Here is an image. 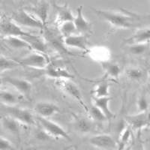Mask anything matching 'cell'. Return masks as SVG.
Wrapping results in <instances>:
<instances>
[{
  "label": "cell",
  "instance_id": "cell-1",
  "mask_svg": "<svg viewBox=\"0 0 150 150\" xmlns=\"http://www.w3.org/2000/svg\"><path fill=\"white\" fill-rule=\"evenodd\" d=\"M98 17L106 21L112 26L120 29H129L133 26L134 17L128 13L115 12L112 11L94 9Z\"/></svg>",
  "mask_w": 150,
  "mask_h": 150
},
{
  "label": "cell",
  "instance_id": "cell-2",
  "mask_svg": "<svg viewBox=\"0 0 150 150\" xmlns=\"http://www.w3.org/2000/svg\"><path fill=\"white\" fill-rule=\"evenodd\" d=\"M37 121L38 122L41 127L43 128L45 133L50 137H55V138H63L68 141H71L68 133L62 126L57 123L51 121L49 119L37 116Z\"/></svg>",
  "mask_w": 150,
  "mask_h": 150
},
{
  "label": "cell",
  "instance_id": "cell-3",
  "mask_svg": "<svg viewBox=\"0 0 150 150\" xmlns=\"http://www.w3.org/2000/svg\"><path fill=\"white\" fill-rule=\"evenodd\" d=\"M3 111L6 113V115L10 117L13 118L17 121H18L21 124L23 125H35V120L32 112L29 110L24 108H18L14 106L3 105L2 108Z\"/></svg>",
  "mask_w": 150,
  "mask_h": 150
},
{
  "label": "cell",
  "instance_id": "cell-4",
  "mask_svg": "<svg viewBox=\"0 0 150 150\" xmlns=\"http://www.w3.org/2000/svg\"><path fill=\"white\" fill-rule=\"evenodd\" d=\"M11 20L21 27L43 29L45 26L26 9H21L14 13Z\"/></svg>",
  "mask_w": 150,
  "mask_h": 150
},
{
  "label": "cell",
  "instance_id": "cell-5",
  "mask_svg": "<svg viewBox=\"0 0 150 150\" xmlns=\"http://www.w3.org/2000/svg\"><path fill=\"white\" fill-rule=\"evenodd\" d=\"M21 65L35 69H44L49 65V59L45 53L34 52L19 61Z\"/></svg>",
  "mask_w": 150,
  "mask_h": 150
},
{
  "label": "cell",
  "instance_id": "cell-6",
  "mask_svg": "<svg viewBox=\"0 0 150 150\" xmlns=\"http://www.w3.org/2000/svg\"><path fill=\"white\" fill-rule=\"evenodd\" d=\"M56 85L60 87L63 91H65L66 93H68L69 96L71 97L74 98L81 105L83 108L87 112L89 111V108L85 104L83 98L82 94L81 92L77 87V86L71 81L70 80H64V79H61V80H56Z\"/></svg>",
  "mask_w": 150,
  "mask_h": 150
},
{
  "label": "cell",
  "instance_id": "cell-7",
  "mask_svg": "<svg viewBox=\"0 0 150 150\" xmlns=\"http://www.w3.org/2000/svg\"><path fill=\"white\" fill-rule=\"evenodd\" d=\"M89 143L95 148L101 150H117V142L109 134H98L92 137Z\"/></svg>",
  "mask_w": 150,
  "mask_h": 150
},
{
  "label": "cell",
  "instance_id": "cell-8",
  "mask_svg": "<svg viewBox=\"0 0 150 150\" xmlns=\"http://www.w3.org/2000/svg\"><path fill=\"white\" fill-rule=\"evenodd\" d=\"M0 32L5 37L9 36H14V37H26L32 34L26 33L22 27L18 26L16 23H14L12 20H6L2 21L0 23Z\"/></svg>",
  "mask_w": 150,
  "mask_h": 150
},
{
  "label": "cell",
  "instance_id": "cell-9",
  "mask_svg": "<svg viewBox=\"0 0 150 150\" xmlns=\"http://www.w3.org/2000/svg\"><path fill=\"white\" fill-rule=\"evenodd\" d=\"M126 122L134 130H141L150 124V115L147 112L126 116Z\"/></svg>",
  "mask_w": 150,
  "mask_h": 150
},
{
  "label": "cell",
  "instance_id": "cell-10",
  "mask_svg": "<svg viewBox=\"0 0 150 150\" xmlns=\"http://www.w3.org/2000/svg\"><path fill=\"white\" fill-rule=\"evenodd\" d=\"M4 81L12 86L17 92H19L21 95L26 96V97H29L32 89H33L32 83L29 80H26L25 79L8 77L4 79Z\"/></svg>",
  "mask_w": 150,
  "mask_h": 150
},
{
  "label": "cell",
  "instance_id": "cell-11",
  "mask_svg": "<svg viewBox=\"0 0 150 150\" xmlns=\"http://www.w3.org/2000/svg\"><path fill=\"white\" fill-rule=\"evenodd\" d=\"M35 111L38 116L49 119V117L59 112V108L56 104L51 102L41 101L35 104Z\"/></svg>",
  "mask_w": 150,
  "mask_h": 150
},
{
  "label": "cell",
  "instance_id": "cell-12",
  "mask_svg": "<svg viewBox=\"0 0 150 150\" xmlns=\"http://www.w3.org/2000/svg\"><path fill=\"white\" fill-rule=\"evenodd\" d=\"M26 11H29L33 17H35L45 26L47 21L48 14H49V3L45 1L39 2L35 6Z\"/></svg>",
  "mask_w": 150,
  "mask_h": 150
},
{
  "label": "cell",
  "instance_id": "cell-13",
  "mask_svg": "<svg viewBox=\"0 0 150 150\" xmlns=\"http://www.w3.org/2000/svg\"><path fill=\"white\" fill-rule=\"evenodd\" d=\"M74 23L77 33L84 35L91 32V23L85 18L83 13V6H79L77 9V14L74 19Z\"/></svg>",
  "mask_w": 150,
  "mask_h": 150
},
{
  "label": "cell",
  "instance_id": "cell-14",
  "mask_svg": "<svg viewBox=\"0 0 150 150\" xmlns=\"http://www.w3.org/2000/svg\"><path fill=\"white\" fill-rule=\"evenodd\" d=\"M64 43L67 47H75L83 51L88 50V40L85 35H74L64 38Z\"/></svg>",
  "mask_w": 150,
  "mask_h": 150
},
{
  "label": "cell",
  "instance_id": "cell-15",
  "mask_svg": "<svg viewBox=\"0 0 150 150\" xmlns=\"http://www.w3.org/2000/svg\"><path fill=\"white\" fill-rule=\"evenodd\" d=\"M45 74L47 76L52 78L56 79V80H71L73 79L74 75H72L70 72L64 68L55 67L53 65H50L45 68Z\"/></svg>",
  "mask_w": 150,
  "mask_h": 150
},
{
  "label": "cell",
  "instance_id": "cell-16",
  "mask_svg": "<svg viewBox=\"0 0 150 150\" xmlns=\"http://www.w3.org/2000/svg\"><path fill=\"white\" fill-rule=\"evenodd\" d=\"M126 43L128 45L135 44H145L150 41V28H143L135 32L133 35L126 39Z\"/></svg>",
  "mask_w": 150,
  "mask_h": 150
},
{
  "label": "cell",
  "instance_id": "cell-17",
  "mask_svg": "<svg viewBox=\"0 0 150 150\" xmlns=\"http://www.w3.org/2000/svg\"><path fill=\"white\" fill-rule=\"evenodd\" d=\"M111 101L110 97L105 98H94V105L101 110L105 115L108 120H111L114 117V113L109 108V104Z\"/></svg>",
  "mask_w": 150,
  "mask_h": 150
},
{
  "label": "cell",
  "instance_id": "cell-18",
  "mask_svg": "<svg viewBox=\"0 0 150 150\" xmlns=\"http://www.w3.org/2000/svg\"><path fill=\"white\" fill-rule=\"evenodd\" d=\"M54 6L57 12V22L59 25L63 23L68 22V21H74V17L67 4L62 5H59L56 4Z\"/></svg>",
  "mask_w": 150,
  "mask_h": 150
},
{
  "label": "cell",
  "instance_id": "cell-19",
  "mask_svg": "<svg viewBox=\"0 0 150 150\" xmlns=\"http://www.w3.org/2000/svg\"><path fill=\"white\" fill-rule=\"evenodd\" d=\"M21 38H23L25 41H26L29 43L32 50H35V52H39V53H45V54L47 47V45L45 44L42 38L38 37L36 35H34L33 34L29 36Z\"/></svg>",
  "mask_w": 150,
  "mask_h": 150
},
{
  "label": "cell",
  "instance_id": "cell-20",
  "mask_svg": "<svg viewBox=\"0 0 150 150\" xmlns=\"http://www.w3.org/2000/svg\"><path fill=\"white\" fill-rule=\"evenodd\" d=\"M5 42L14 49H29L32 50L29 43L21 37H14V36H9L4 38Z\"/></svg>",
  "mask_w": 150,
  "mask_h": 150
},
{
  "label": "cell",
  "instance_id": "cell-21",
  "mask_svg": "<svg viewBox=\"0 0 150 150\" xmlns=\"http://www.w3.org/2000/svg\"><path fill=\"white\" fill-rule=\"evenodd\" d=\"M1 122H2L3 128L6 131H9L12 134H18L20 133L21 124L13 118L8 116H4L2 119Z\"/></svg>",
  "mask_w": 150,
  "mask_h": 150
},
{
  "label": "cell",
  "instance_id": "cell-22",
  "mask_svg": "<svg viewBox=\"0 0 150 150\" xmlns=\"http://www.w3.org/2000/svg\"><path fill=\"white\" fill-rule=\"evenodd\" d=\"M131 137V128L128 126L121 134L119 135V139L117 141V150H123L128 146H129L131 144L129 143Z\"/></svg>",
  "mask_w": 150,
  "mask_h": 150
},
{
  "label": "cell",
  "instance_id": "cell-23",
  "mask_svg": "<svg viewBox=\"0 0 150 150\" xmlns=\"http://www.w3.org/2000/svg\"><path fill=\"white\" fill-rule=\"evenodd\" d=\"M0 102L3 105L14 106L18 102V98L15 94L6 90L0 91Z\"/></svg>",
  "mask_w": 150,
  "mask_h": 150
},
{
  "label": "cell",
  "instance_id": "cell-24",
  "mask_svg": "<svg viewBox=\"0 0 150 150\" xmlns=\"http://www.w3.org/2000/svg\"><path fill=\"white\" fill-rule=\"evenodd\" d=\"M103 68L105 70L106 74L109 77L115 79H117L120 77L122 71L120 65L116 63H113V62H104Z\"/></svg>",
  "mask_w": 150,
  "mask_h": 150
},
{
  "label": "cell",
  "instance_id": "cell-25",
  "mask_svg": "<svg viewBox=\"0 0 150 150\" xmlns=\"http://www.w3.org/2000/svg\"><path fill=\"white\" fill-rule=\"evenodd\" d=\"M60 33L62 35L64 38L69 36L74 35L77 33V29L74 25V21H68L62 23L59 25Z\"/></svg>",
  "mask_w": 150,
  "mask_h": 150
},
{
  "label": "cell",
  "instance_id": "cell-26",
  "mask_svg": "<svg viewBox=\"0 0 150 150\" xmlns=\"http://www.w3.org/2000/svg\"><path fill=\"white\" fill-rule=\"evenodd\" d=\"M109 88V84L108 83L102 82L98 83L92 92L94 95V98L110 97Z\"/></svg>",
  "mask_w": 150,
  "mask_h": 150
},
{
  "label": "cell",
  "instance_id": "cell-27",
  "mask_svg": "<svg viewBox=\"0 0 150 150\" xmlns=\"http://www.w3.org/2000/svg\"><path fill=\"white\" fill-rule=\"evenodd\" d=\"M19 62H16L11 59L0 56V72H3L8 70H11L14 68L21 66Z\"/></svg>",
  "mask_w": 150,
  "mask_h": 150
},
{
  "label": "cell",
  "instance_id": "cell-28",
  "mask_svg": "<svg viewBox=\"0 0 150 150\" xmlns=\"http://www.w3.org/2000/svg\"><path fill=\"white\" fill-rule=\"evenodd\" d=\"M76 128L83 133H87L91 131L92 125L90 121L84 118H77L76 121Z\"/></svg>",
  "mask_w": 150,
  "mask_h": 150
},
{
  "label": "cell",
  "instance_id": "cell-29",
  "mask_svg": "<svg viewBox=\"0 0 150 150\" xmlns=\"http://www.w3.org/2000/svg\"><path fill=\"white\" fill-rule=\"evenodd\" d=\"M88 112L89 113L91 117L94 120H96L97 122H104L106 120H108V119L105 116V115L103 113L102 111L99 109V108H98L97 107H96L95 105L92 106L89 108Z\"/></svg>",
  "mask_w": 150,
  "mask_h": 150
},
{
  "label": "cell",
  "instance_id": "cell-30",
  "mask_svg": "<svg viewBox=\"0 0 150 150\" xmlns=\"http://www.w3.org/2000/svg\"><path fill=\"white\" fill-rule=\"evenodd\" d=\"M148 45L149 43L131 45L128 47V50H129V52L131 54L139 56V55H142L144 53H146V51L148 49Z\"/></svg>",
  "mask_w": 150,
  "mask_h": 150
},
{
  "label": "cell",
  "instance_id": "cell-31",
  "mask_svg": "<svg viewBox=\"0 0 150 150\" xmlns=\"http://www.w3.org/2000/svg\"><path fill=\"white\" fill-rule=\"evenodd\" d=\"M127 76L129 77L131 80H140L142 77H143V71L141 69L137 68H128V70L126 71Z\"/></svg>",
  "mask_w": 150,
  "mask_h": 150
},
{
  "label": "cell",
  "instance_id": "cell-32",
  "mask_svg": "<svg viewBox=\"0 0 150 150\" xmlns=\"http://www.w3.org/2000/svg\"><path fill=\"white\" fill-rule=\"evenodd\" d=\"M137 108H138L139 112H147L149 108V103L145 97H140L137 101Z\"/></svg>",
  "mask_w": 150,
  "mask_h": 150
},
{
  "label": "cell",
  "instance_id": "cell-33",
  "mask_svg": "<svg viewBox=\"0 0 150 150\" xmlns=\"http://www.w3.org/2000/svg\"><path fill=\"white\" fill-rule=\"evenodd\" d=\"M0 150H15V149L10 140L0 137Z\"/></svg>",
  "mask_w": 150,
  "mask_h": 150
},
{
  "label": "cell",
  "instance_id": "cell-34",
  "mask_svg": "<svg viewBox=\"0 0 150 150\" xmlns=\"http://www.w3.org/2000/svg\"><path fill=\"white\" fill-rule=\"evenodd\" d=\"M123 150H133V144H132V143H131L129 146H128L126 148L124 149Z\"/></svg>",
  "mask_w": 150,
  "mask_h": 150
},
{
  "label": "cell",
  "instance_id": "cell-35",
  "mask_svg": "<svg viewBox=\"0 0 150 150\" xmlns=\"http://www.w3.org/2000/svg\"><path fill=\"white\" fill-rule=\"evenodd\" d=\"M72 147H74V146H65V148H63L62 150H70Z\"/></svg>",
  "mask_w": 150,
  "mask_h": 150
},
{
  "label": "cell",
  "instance_id": "cell-36",
  "mask_svg": "<svg viewBox=\"0 0 150 150\" xmlns=\"http://www.w3.org/2000/svg\"><path fill=\"white\" fill-rule=\"evenodd\" d=\"M136 150H144V149H143L142 144H139V146H137V149Z\"/></svg>",
  "mask_w": 150,
  "mask_h": 150
},
{
  "label": "cell",
  "instance_id": "cell-37",
  "mask_svg": "<svg viewBox=\"0 0 150 150\" xmlns=\"http://www.w3.org/2000/svg\"><path fill=\"white\" fill-rule=\"evenodd\" d=\"M2 82H3V80H2V79L1 78V77H0V86H2Z\"/></svg>",
  "mask_w": 150,
  "mask_h": 150
},
{
  "label": "cell",
  "instance_id": "cell-38",
  "mask_svg": "<svg viewBox=\"0 0 150 150\" xmlns=\"http://www.w3.org/2000/svg\"><path fill=\"white\" fill-rule=\"evenodd\" d=\"M74 150H79V149L77 146H74Z\"/></svg>",
  "mask_w": 150,
  "mask_h": 150
},
{
  "label": "cell",
  "instance_id": "cell-39",
  "mask_svg": "<svg viewBox=\"0 0 150 150\" xmlns=\"http://www.w3.org/2000/svg\"><path fill=\"white\" fill-rule=\"evenodd\" d=\"M1 14H2V12H1V11H0V16H1Z\"/></svg>",
  "mask_w": 150,
  "mask_h": 150
},
{
  "label": "cell",
  "instance_id": "cell-40",
  "mask_svg": "<svg viewBox=\"0 0 150 150\" xmlns=\"http://www.w3.org/2000/svg\"><path fill=\"white\" fill-rule=\"evenodd\" d=\"M149 139H150V136H149Z\"/></svg>",
  "mask_w": 150,
  "mask_h": 150
}]
</instances>
